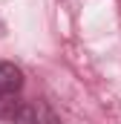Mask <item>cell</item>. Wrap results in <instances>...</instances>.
<instances>
[{
    "instance_id": "cell-1",
    "label": "cell",
    "mask_w": 121,
    "mask_h": 124,
    "mask_svg": "<svg viewBox=\"0 0 121 124\" xmlns=\"http://www.w3.org/2000/svg\"><path fill=\"white\" fill-rule=\"evenodd\" d=\"M20 90H23V69L12 61H0V118L9 124L17 118V113L26 104L20 98Z\"/></svg>"
},
{
    "instance_id": "cell-2",
    "label": "cell",
    "mask_w": 121,
    "mask_h": 124,
    "mask_svg": "<svg viewBox=\"0 0 121 124\" xmlns=\"http://www.w3.org/2000/svg\"><path fill=\"white\" fill-rule=\"evenodd\" d=\"M12 124H60L58 116L52 113V107L49 104H43V101H38V104H23V110L17 113V118Z\"/></svg>"
}]
</instances>
